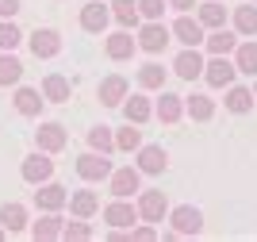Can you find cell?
I'll use <instances>...</instances> for the list:
<instances>
[{
	"label": "cell",
	"mask_w": 257,
	"mask_h": 242,
	"mask_svg": "<svg viewBox=\"0 0 257 242\" xmlns=\"http://www.w3.org/2000/svg\"><path fill=\"white\" fill-rule=\"evenodd\" d=\"M62 238H65V242H85V238H92V227H88L85 219H77V223H62Z\"/></svg>",
	"instance_id": "obj_36"
},
{
	"label": "cell",
	"mask_w": 257,
	"mask_h": 242,
	"mask_svg": "<svg viewBox=\"0 0 257 242\" xmlns=\"http://www.w3.org/2000/svg\"><path fill=\"white\" fill-rule=\"evenodd\" d=\"M131 238H135V242H150V238H158V231H154V227H135Z\"/></svg>",
	"instance_id": "obj_39"
},
{
	"label": "cell",
	"mask_w": 257,
	"mask_h": 242,
	"mask_svg": "<svg viewBox=\"0 0 257 242\" xmlns=\"http://www.w3.org/2000/svg\"><path fill=\"white\" fill-rule=\"evenodd\" d=\"M43 96H46V100H54V104H69V96H73V85H69V77L50 73V77L43 81Z\"/></svg>",
	"instance_id": "obj_20"
},
{
	"label": "cell",
	"mask_w": 257,
	"mask_h": 242,
	"mask_svg": "<svg viewBox=\"0 0 257 242\" xmlns=\"http://www.w3.org/2000/svg\"><path fill=\"white\" fill-rule=\"evenodd\" d=\"M43 104H46V96H39V89H16V112L20 116H39L43 112Z\"/></svg>",
	"instance_id": "obj_24"
},
{
	"label": "cell",
	"mask_w": 257,
	"mask_h": 242,
	"mask_svg": "<svg viewBox=\"0 0 257 242\" xmlns=\"http://www.w3.org/2000/svg\"><path fill=\"white\" fill-rule=\"evenodd\" d=\"M139 146H142V135L135 131V123H127V127L115 135V150H139Z\"/></svg>",
	"instance_id": "obj_37"
},
{
	"label": "cell",
	"mask_w": 257,
	"mask_h": 242,
	"mask_svg": "<svg viewBox=\"0 0 257 242\" xmlns=\"http://www.w3.org/2000/svg\"><path fill=\"white\" fill-rule=\"evenodd\" d=\"M65 204H69V211H73L77 219H88V215H96V211H100V192L81 189V192H73Z\"/></svg>",
	"instance_id": "obj_16"
},
{
	"label": "cell",
	"mask_w": 257,
	"mask_h": 242,
	"mask_svg": "<svg viewBox=\"0 0 257 242\" xmlns=\"http://www.w3.org/2000/svg\"><path fill=\"white\" fill-rule=\"evenodd\" d=\"M139 215L146 223H161L165 215H169V200H165V192H158V189L142 192V196H139Z\"/></svg>",
	"instance_id": "obj_8"
},
{
	"label": "cell",
	"mask_w": 257,
	"mask_h": 242,
	"mask_svg": "<svg viewBox=\"0 0 257 242\" xmlns=\"http://www.w3.org/2000/svg\"><path fill=\"white\" fill-rule=\"evenodd\" d=\"M20 12V0H0V20H12Z\"/></svg>",
	"instance_id": "obj_40"
},
{
	"label": "cell",
	"mask_w": 257,
	"mask_h": 242,
	"mask_svg": "<svg viewBox=\"0 0 257 242\" xmlns=\"http://www.w3.org/2000/svg\"><path fill=\"white\" fill-rule=\"evenodd\" d=\"M139 85H142V89H161V85H165V69H161L158 62L142 65V69H139Z\"/></svg>",
	"instance_id": "obj_34"
},
{
	"label": "cell",
	"mask_w": 257,
	"mask_h": 242,
	"mask_svg": "<svg viewBox=\"0 0 257 242\" xmlns=\"http://www.w3.org/2000/svg\"><path fill=\"white\" fill-rule=\"evenodd\" d=\"M139 46L146 54H161L165 46H169V27L161 20H146V27L139 31Z\"/></svg>",
	"instance_id": "obj_4"
},
{
	"label": "cell",
	"mask_w": 257,
	"mask_h": 242,
	"mask_svg": "<svg viewBox=\"0 0 257 242\" xmlns=\"http://www.w3.org/2000/svg\"><path fill=\"white\" fill-rule=\"evenodd\" d=\"M196 20H200V27H223L226 23V8L223 4H219V0H207V4H200V16H196Z\"/></svg>",
	"instance_id": "obj_30"
},
{
	"label": "cell",
	"mask_w": 257,
	"mask_h": 242,
	"mask_svg": "<svg viewBox=\"0 0 257 242\" xmlns=\"http://www.w3.org/2000/svg\"><path fill=\"white\" fill-rule=\"evenodd\" d=\"M234 62H226V54H211V62H204V81L211 89H226V85H234Z\"/></svg>",
	"instance_id": "obj_1"
},
{
	"label": "cell",
	"mask_w": 257,
	"mask_h": 242,
	"mask_svg": "<svg viewBox=\"0 0 257 242\" xmlns=\"http://www.w3.org/2000/svg\"><path fill=\"white\" fill-rule=\"evenodd\" d=\"M135 4H139V16H142V20H161V12L169 8L165 0H135Z\"/></svg>",
	"instance_id": "obj_38"
},
{
	"label": "cell",
	"mask_w": 257,
	"mask_h": 242,
	"mask_svg": "<svg viewBox=\"0 0 257 242\" xmlns=\"http://www.w3.org/2000/svg\"><path fill=\"white\" fill-rule=\"evenodd\" d=\"M107 20H111V8L100 4V0H88L85 8H81V27H85L88 35H100L107 27Z\"/></svg>",
	"instance_id": "obj_11"
},
{
	"label": "cell",
	"mask_w": 257,
	"mask_h": 242,
	"mask_svg": "<svg viewBox=\"0 0 257 242\" xmlns=\"http://www.w3.org/2000/svg\"><path fill=\"white\" fill-rule=\"evenodd\" d=\"M207 50L211 54H234V46H238V35L234 31H226V27H215L211 35H207Z\"/></svg>",
	"instance_id": "obj_28"
},
{
	"label": "cell",
	"mask_w": 257,
	"mask_h": 242,
	"mask_svg": "<svg viewBox=\"0 0 257 242\" xmlns=\"http://www.w3.org/2000/svg\"><path fill=\"white\" fill-rule=\"evenodd\" d=\"M77 173H81L85 181H107V173H111V162H107V154L88 150V154H81V158H77Z\"/></svg>",
	"instance_id": "obj_7"
},
{
	"label": "cell",
	"mask_w": 257,
	"mask_h": 242,
	"mask_svg": "<svg viewBox=\"0 0 257 242\" xmlns=\"http://www.w3.org/2000/svg\"><path fill=\"white\" fill-rule=\"evenodd\" d=\"M0 238H4V227H0Z\"/></svg>",
	"instance_id": "obj_43"
},
{
	"label": "cell",
	"mask_w": 257,
	"mask_h": 242,
	"mask_svg": "<svg viewBox=\"0 0 257 242\" xmlns=\"http://www.w3.org/2000/svg\"><path fill=\"white\" fill-rule=\"evenodd\" d=\"M234 31L242 35V39L257 35V8H253V4H246V8H238V12H234Z\"/></svg>",
	"instance_id": "obj_33"
},
{
	"label": "cell",
	"mask_w": 257,
	"mask_h": 242,
	"mask_svg": "<svg viewBox=\"0 0 257 242\" xmlns=\"http://www.w3.org/2000/svg\"><path fill=\"white\" fill-rule=\"evenodd\" d=\"M154 116H158L161 123H177V119L184 116V96H177V93H161V100L154 104Z\"/></svg>",
	"instance_id": "obj_18"
},
{
	"label": "cell",
	"mask_w": 257,
	"mask_h": 242,
	"mask_svg": "<svg viewBox=\"0 0 257 242\" xmlns=\"http://www.w3.org/2000/svg\"><path fill=\"white\" fill-rule=\"evenodd\" d=\"M27 42H31V54H35V58H54V54L62 50V35L50 31V27H39Z\"/></svg>",
	"instance_id": "obj_15"
},
{
	"label": "cell",
	"mask_w": 257,
	"mask_h": 242,
	"mask_svg": "<svg viewBox=\"0 0 257 242\" xmlns=\"http://www.w3.org/2000/svg\"><path fill=\"white\" fill-rule=\"evenodd\" d=\"M123 116H127V123H135V127L150 123V119H154V104H150V96H142V93L123 96Z\"/></svg>",
	"instance_id": "obj_10"
},
{
	"label": "cell",
	"mask_w": 257,
	"mask_h": 242,
	"mask_svg": "<svg viewBox=\"0 0 257 242\" xmlns=\"http://www.w3.org/2000/svg\"><path fill=\"white\" fill-rule=\"evenodd\" d=\"M184 112H188L196 123H207V119L215 116V100H211V96H204V93H196V96L184 100Z\"/></svg>",
	"instance_id": "obj_25"
},
{
	"label": "cell",
	"mask_w": 257,
	"mask_h": 242,
	"mask_svg": "<svg viewBox=\"0 0 257 242\" xmlns=\"http://www.w3.org/2000/svg\"><path fill=\"white\" fill-rule=\"evenodd\" d=\"M234 69H238V73L257 77V42H242V46H234Z\"/></svg>",
	"instance_id": "obj_26"
},
{
	"label": "cell",
	"mask_w": 257,
	"mask_h": 242,
	"mask_svg": "<svg viewBox=\"0 0 257 242\" xmlns=\"http://www.w3.org/2000/svg\"><path fill=\"white\" fill-rule=\"evenodd\" d=\"M104 50H107V58H111V62H127L131 54L139 50V42L131 39L127 31H115V35H107V42H104Z\"/></svg>",
	"instance_id": "obj_17"
},
{
	"label": "cell",
	"mask_w": 257,
	"mask_h": 242,
	"mask_svg": "<svg viewBox=\"0 0 257 242\" xmlns=\"http://www.w3.org/2000/svg\"><path fill=\"white\" fill-rule=\"evenodd\" d=\"M20 42H23V31L12 20H0V50H16Z\"/></svg>",
	"instance_id": "obj_35"
},
{
	"label": "cell",
	"mask_w": 257,
	"mask_h": 242,
	"mask_svg": "<svg viewBox=\"0 0 257 242\" xmlns=\"http://www.w3.org/2000/svg\"><path fill=\"white\" fill-rule=\"evenodd\" d=\"M20 173H23V181H27V185H43V181H50V177H54V162H50V154H46V150H35V154H27Z\"/></svg>",
	"instance_id": "obj_3"
},
{
	"label": "cell",
	"mask_w": 257,
	"mask_h": 242,
	"mask_svg": "<svg viewBox=\"0 0 257 242\" xmlns=\"http://www.w3.org/2000/svg\"><path fill=\"white\" fill-rule=\"evenodd\" d=\"M169 223H173V231L181 234V238H188V234H200V231H204V215H200V208H192V204L173 208V211H169Z\"/></svg>",
	"instance_id": "obj_2"
},
{
	"label": "cell",
	"mask_w": 257,
	"mask_h": 242,
	"mask_svg": "<svg viewBox=\"0 0 257 242\" xmlns=\"http://www.w3.org/2000/svg\"><path fill=\"white\" fill-rule=\"evenodd\" d=\"M165 4H169V8H177V12H188V8H196L192 0H165Z\"/></svg>",
	"instance_id": "obj_41"
},
{
	"label": "cell",
	"mask_w": 257,
	"mask_h": 242,
	"mask_svg": "<svg viewBox=\"0 0 257 242\" xmlns=\"http://www.w3.org/2000/svg\"><path fill=\"white\" fill-rule=\"evenodd\" d=\"M173 69H177V77H184V81H196V77L204 73V54L196 50V46H184V50L177 54Z\"/></svg>",
	"instance_id": "obj_13"
},
{
	"label": "cell",
	"mask_w": 257,
	"mask_h": 242,
	"mask_svg": "<svg viewBox=\"0 0 257 242\" xmlns=\"http://www.w3.org/2000/svg\"><path fill=\"white\" fill-rule=\"evenodd\" d=\"M104 223L107 227H119V231H131V223H139V208L115 196V200L104 208Z\"/></svg>",
	"instance_id": "obj_5"
},
{
	"label": "cell",
	"mask_w": 257,
	"mask_h": 242,
	"mask_svg": "<svg viewBox=\"0 0 257 242\" xmlns=\"http://www.w3.org/2000/svg\"><path fill=\"white\" fill-rule=\"evenodd\" d=\"M226 112H234V116H242V112H249L253 108V89H242V85H226Z\"/></svg>",
	"instance_id": "obj_23"
},
{
	"label": "cell",
	"mask_w": 257,
	"mask_h": 242,
	"mask_svg": "<svg viewBox=\"0 0 257 242\" xmlns=\"http://www.w3.org/2000/svg\"><path fill=\"white\" fill-rule=\"evenodd\" d=\"M35 142H39V150H46V154H58V150L69 142V135H65L62 123H43L35 131Z\"/></svg>",
	"instance_id": "obj_14"
},
{
	"label": "cell",
	"mask_w": 257,
	"mask_h": 242,
	"mask_svg": "<svg viewBox=\"0 0 257 242\" xmlns=\"http://www.w3.org/2000/svg\"><path fill=\"white\" fill-rule=\"evenodd\" d=\"M253 100H257V81H253Z\"/></svg>",
	"instance_id": "obj_42"
},
{
	"label": "cell",
	"mask_w": 257,
	"mask_h": 242,
	"mask_svg": "<svg viewBox=\"0 0 257 242\" xmlns=\"http://www.w3.org/2000/svg\"><path fill=\"white\" fill-rule=\"evenodd\" d=\"M23 77V62L12 50H0V85H20Z\"/></svg>",
	"instance_id": "obj_29"
},
{
	"label": "cell",
	"mask_w": 257,
	"mask_h": 242,
	"mask_svg": "<svg viewBox=\"0 0 257 242\" xmlns=\"http://www.w3.org/2000/svg\"><path fill=\"white\" fill-rule=\"evenodd\" d=\"M88 150H96V154H111V150H115V135H111V127H92V131H88Z\"/></svg>",
	"instance_id": "obj_32"
},
{
	"label": "cell",
	"mask_w": 257,
	"mask_h": 242,
	"mask_svg": "<svg viewBox=\"0 0 257 242\" xmlns=\"http://www.w3.org/2000/svg\"><path fill=\"white\" fill-rule=\"evenodd\" d=\"M0 227H4V231H23V227H27V208H23V204H4V208H0Z\"/></svg>",
	"instance_id": "obj_27"
},
{
	"label": "cell",
	"mask_w": 257,
	"mask_h": 242,
	"mask_svg": "<svg viewBox=\"0 0 257 242\" xmlns=\"http://www.w3.org/2000/svg\"><path fill=\"white\" fill-rule=\"evenodd\" d=\"M65 200H69V192H65L62 185H54V181H43V185H39V192H35L39 211H62Z\"/></svg>",
	"instance_id": "obj_12"
},
{
	"label": "cell",
	"mask_w": 257,
	"mask_h": 242,
	"mask_svg": "<svg viewBox=\"0 0 257 242\" xmlns=\"http://www.w3.org/2000/svg\"><path fill=\"white\" fill-rule=\"evenodd\" d=\"M62 215H58V211H43V215H39V223H31V234L35 238H62Z\"/></svg>",
	"instance_id": "obj_22"
},
{
	"label": "cell",
	"mask_w": 257,
	"mask_h": 242,
	"mask_svg": "<svg viewBox=\"0 0 257 242\" xmlns=\"http://www.w3.org/2000/svg\"><path fill=\"white\" fill-rule=\"evenodd\" d=\"M169 35H177L184 46H200V42H204V27H200V20H192V16H181V20L169 27Z\"/></svg>",
	"instance_id": "obj_19"
},
{
	"label": "cell",
	"mask_w": 257,
	"mask_h": 242,
	"mask_svg": "<svg viewBox=\"0 0 257 242\" xmlns=\"http://www.w3.org/2000/svg\"><path fill=\"white\" fill-rule=\"evenodd\" d=\"M111 16H115L123 27H139V20H142L135 0H111Z\"/></svg>",
	"instance_id": "obj_31"
},
{
	"label": "cell",
	"mask_w": 257,
	"mask_h": 242,
	"mask_svg": "<svg viewBox=\"0 0 257 242\" xmlns=\"http://www.w3.org/2000/svg\"><path fill=\"white\" fill-rule=\"evenodd\" d=\"M169 166V154L161 146H139V173H161Z\"/></svg>",
	"instance_id": "obj_21"
},
{
	"label": "cell",
	"mask_w": 257,
	"mask_h": 242,
	"mask_svg": "<svg viewBox=\"0 0 257 242\" xmlns=\"http://www.w3.org/2000/svg\"><path fill=\"white\" fill-rule=\"evenodd\" d=\"M107 189H111V196H119V200H131V192H139V169H111L107 173Z\"/></svg>",
	"instance_id": "obj_6"
},
{
	"label": "cell",
	"mask_w": 257,
	"mask_h": 242,
	"mask_svg": "<svg viewBox=\"0 0 257 242\" xmlns=\"http://www.w3.org/2000/svg\"><path fill=\"white\" fill-rule=\"evenodd\" d=\"M127 93H131V85H127V77H119V73L104 77L100 89H96V96H100V104H104V108H119Z\"/></svg>",
	"instance_id": "obj_9"
}]
</instances>
